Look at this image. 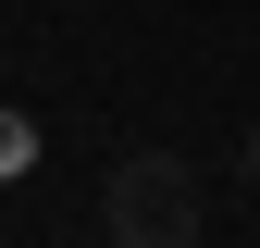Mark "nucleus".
<instances>
[{"mask_svg": "<svg viewBox=\"0 0 260 248\" xmlns=\"http://www.w3.org/2000/svg\"><path fill=\"white\" fill-rule=\"evenodd\" d=\"M248 174H260V124H248Z\"/></svg>", "mask_w": 260, "mask_h": 248, "instance_id": "nucleus-2", "label": "nucleus"}, {"mask_svg": "<svg viewBox=\"0 0 260 248\" xmlns=\"http://www.w3.org/2000/svg\"><path fill=\"white\" fill-rule=\"evenodd\" d=\"M199 174L174 162V149H137V162H112V186H100V236L112 248H199Z\"/></svg>", "mask_w": 260, "mask_h": 248, "instance_id": "nucleus-1", "label": "nucleus"}, {"mask_svg": "<svg viewBox=\"0 0 260 248\" xmlns=\"http://www.w3.org/2000/svg\"><path fill=\"white\" fill-rule=\"evenodd\" d=\"M100 248H112V236H100Z\"/></svg>", "mask_w": 260, "mask_h": 248, "instance_id": "nucleus-3", "label": "nucleus"}]
</instances>
